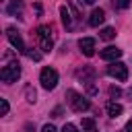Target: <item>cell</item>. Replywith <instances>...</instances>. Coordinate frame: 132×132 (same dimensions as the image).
<instances>
[{
  "instance_id": "277c9868",
  "label": "cell",
  "mask_w": 132,
  "mask_h": 132,
  "mask_svg": "<svg viewBox=\"0 0 132 132\" xmlns=\"http://www.w3.org/2000/svg\"><path fill=\"white\" fill-rule=\"evenodd\" d=\"M19 76H21V66H19L16 62H14V64H6V66H2V70H0V78H2L4 82H16Z\"/></svg>"
},
{
  "instance_id": "ac0fdd59",
  "label": "cell",
  "mask_w": 132,
  "mask_h": 132,
  "mask_svg": "<svg viewBox=\"0 0 132 132\" xmlns=\"http://www.w3.org/2000/svg\"><path fill=\"white\" fill-rule=\"evenodd\" d=\"M62 132H78V128H76L74 124H64V128H62Z\"/></svg>"
},
{
  "instance_id": "5b68a950",
  "label": "cell",
  "mask_w": 132,
  "mask_h": 132,
  "mask_svg": "<svg viewBox=\"0 0 132 132\" xmlns=\"http://www.w3.org/2000/svg\"><path fill=\"white\" fill-rule=\"evenodd\" d=\"M6 37H8V41L12 43V47H14L19 54H27V47H25V43H23V37H21V33H19L14 27H6Z\"/></svg>"
},
{
  "instance_id": "9c48e42d",
  "label": "cell",
  "mask_w": 132,
  "mask_h": 132,
  "mask_svg": "<svg viewBox=\"0 0 132 132\" xmlns=\"http://www.w3.org/2000/svg\"><path fill=\"white\" fill-rule=\"evenodd\" d=\"M103 21H105V12H103L101 8H95V10L91 12V16H89V25H91V27H99Z\"/></svg>"
},
{
  "instance_id": "3957f363",
  "label": "cell",
  "mask_w": 132,
  "mask_h": 132,
  "mask_svg": "<svg viewBox=\"0 0 132 132\" xmlns=\"http://www.w3.org/2000/svg\"><path fill=\"white\" fill-rule=\"evenodd\" d=\"M39 82H41V87H43V89L52 91V89L58 85V72H56L54 68L45 66V68L41 70V74H39Z\"/></svg>"
},
{
  "instance_id": "7a4b0ae2",
  "label": "cell",
  "mask_w": 132,
  "mask_h": 132,
  "mask_svg": "<svg viewBox=\"0 0 132 132\" xmlns=\"http://www.w3.org/2000/svg\"><path fill=\"white\" fill-rule=\"evenodd\" d=\"M37 37H39V47H41V52H50L52 47H54V41H52V29L47 27V25H39L37 27Z\"/></svg>"
},
{
  "instance_id": "7402d4cb",
  "label": "cell",
  "mask_w": 132,
  "mask_h": 132,
  "mask_svg": "<svg viewBox=\"0 0 132 132\" xmlns=\"http://www.w3.org/2000/svg\"><path fill=\"white\" fill-rule=\"evenodd\" d=\"M41 132H58V130H56V126H52V124H45V126L41 128Z\"/></svg>"
},
{
  "instance_id": "2e32d148",
  "label": "cell",
  "mask_w": 132,
  "mask_h": 132,
  "mask_svg": "<svg viewBox=\"0 0 132 132\" xmlns=\"http://www.w3.org/2000/svg\"><path fill=\"white\" fill-rule=\"evenodd\" d=\"M25 95H27V101L29 103H35V97L37 95H35V89L33 87H25Z\"/></svg>"
},
{
  "instance_id": "484cf974",
  "label": "cell",
  "mask_w": 132,
  "mask_h": 132,
  "mask_svg": "<svg viewBox=\"0 0 132 132\" xmlns=\"http://www.w3.org/2000/svg\"><path fill=\"white\" fill-rule=\"evenodd\" d=\"M82 2H85V4H95L97 0H82Z\"/></svg>"
},
{
  "instance_id": "603a6c76",
  "label": "cell",
  "mask_w": 132,
  "mask_h": 132,
  "mask_svg": "<svg viewBox=\"0 0 132 132\" xmlns=\"http://www.w3.org/2000/svg\"><path fill=\"white\" fill-rule=\"evenodd\" d=\"M130 2H132V0H118V6H120V8H128Z\"/></svg>"
},
{
  "instance_id": "30bf717a",
  "label": "cell",
  "mask_w": 132,
  "mask_h": 132,
  "mask_svg": "<svg viewBox=\"0 0 132 132\" xmlns=\"http://www.w3.org/2000/svg\"><path fill=\"white\" fill-rule=\"evenodd\" d=\"M60 16H62V23H64V27H66V29H72V27H74L72 16H70V12H68V8H66V6H60Z\"/></svg>"
},
{
  "instance_id": "8992f818",
  "label": "cell",
  "mask_w": 132,
  "mask_h": 132,
  "mask_svg": "<svg viewBox=\"0 0 132 132\" xmlns=\"http://www.w3.org/2000/svg\"><path fill=\"white\" fill-rule=\"evenodd\" d=\"M107 74L116 80H126L128 78V66L124 62H111L107 66Z\"/></svg>"
},
{
  "instance_id": "ba28073f",
  "label": "cell",
  "mask_w": 132,
  "mask_h": 132,
  "mask_svg": "<svg viewBox=\"0 0 132 132\" xmlns=\"http://www.w3.org/2000/svg\"><path fill=\"white\" fill-rule=\"evenodd\" d=\"M78 47H80V52L85 54V56H93L95 54V39L93 37H82L80 41H78Z\"/></svg>"
},
{
  "instance_id": "5bb4252c",
  "label": "cell",
  "mask_w": 132,
  "mask_h": 132,
  "mask_svg": "<svg viewBox=\"0 0 132 132\" xmlns=\"http://www.w3.org/2000/svg\"><path fill=\"white\" fill-rule=\"evenodd\" d=\"M99 37H101V39H105V41H109V39H113V37H116V29H113V27H105V29H101Z\"/></svg>"
},
{
  "instance_id": "44dd1931",
  "label": "cell",
  "mask_w": 132,
  "mask_h": 132,
  "mask_svg": "<svg viewBox=\"0 0 132 132\" xmlns=\"http://www.w3.org/2000/svg\"><path fill=\"white\" fill-rule=\"evenodd\" d=\"M87 93H89V95H95V93H97V89H95L93 82H87Z\"/></svg>"
},
{
  "instance_id": "8fae6325",
  "label": "cell",
  "mask_w": 132,
  "mask_h": 132,
  "mask_svg": "<svg viewBox=\"0 0 132 132\" xmlns=\"http://www.w3.org/2000/svg\"><path fill=\"white\" fill-rule=\"evenodd\" d=\"M21 10H23V0H10L6 6L8 14H21Z\"/></svg>"
},
{
  "instance_id": "e0dca14e",
  "label": "cell",
  "mask_w": 132,
  "mask_h": 132,
  "mask_svg": "<svg viewBox=\"0 0 132 132\" xmlns=\"http://www.w3.org/2000/svg\"><path fill=\"white\" fill-rule=\"evenodd\" d=\"M8 109H10L8 101H6V99H0V113H2V116H6V113H8Z\"/></svg>"
},
{
  "instance_id": "4fadbf2b",
  "label": "cell",
  "mask_w": 132,
  "mask_h": 132,
  "mask_svg": "<svg viewBox=\"0 0 132 132\" xmlns=\"http://www.w3.org/2000/svg\"><path fill=\"white\" fill-rule=\"evenodd\" d=\"M122 111H124V107H122L120 103H116V101H109V103H107V113H109L111 118L122 116Z\"/></svg>"
},
{
  "instance_id": "9a60e30c",
  "label": "cell",
  "mask_w": 132,
  "mask_h": 132,
  "mask_svg": "<svg viewBox=\"0 0 132 132\" xmlns=\"http://www.w3.org/2000/svg\"><path fill=\"white\" fill-rule=\"evenodd\" d=\"M82 130L95 132V120H93V118H82Z\"/></svg>"
},
{
  "instance_id": "7c38bea8",
  "label": "cell",
  "mask_w": 132,
  "mask_h": 132,
  "mask_svg": "<svg viewBox=\"0 0 132 132\" xmlns=\"http://www.w3.org/2000/svg\"><path fill=\"white\" fill-rule=\"evenodd\" d=\"M76 74H78V78H82V82H93V76H95V70L87 66V68H82V70H78Z\"/></svg>"
},
{
  "instance_id": "52a82bcc",
  "label": "cell",
  "mask_w": 132,
  "mask_h": 132,
  "mask_svg": "<svg viewBox=\"0 0 132 132\" xmlns=\"http://www.w3.org/2000/svg\"><path fill=\"white\" fill-rule=\"evenodd\" d=\"M120 56H122V50L116 47V45H107L105 50L99 52V58H101V60H107V62H116Z\"/></svg>"
},
{
  "instance_id": "d4e9b609",
  "label": "cell",
  "mask_w": 132,
  "mask_h": 132,
  "mask_svg": "<svg viewBox=\"0 0 132 132\" xmlns=\"http://www.w3.org/2000/svg\"><path fill=\"white\" fill-rule=\"evenodd\" d=\"M126 132H132V120H130V122L126 124Z\"/></svg>"
},
{
  "instance_id": "cb8c5ba5",
  "label": "cell",
  "mask_w": 132,
  "mask_h": 132,
  "mask_svg": "<svg viewBox=\"0 0 132 132\" xmlns=\"http://www.w3.org/2000/svg\"><path fill=\"white\" fill-rule=\"evenodd\" d=\"M60 113H62V107H56V109H54V113H52V116H54V118H60Z\"/></svg>"
},
{
  "instance_id": "6da1fadb",
  "label": "cell",
  "mask_w": 132,
  "mask_h": 132,
  "mask_svg": "<svg viewBox=\"0 0 132 132\" xmlns=\"http://www.w3.org/2000/svg\"><path fill=\"white\" fill-rule=\"evenodd\" d=\"M66 101H68V105H70L74 111H78V113H82V111H87V109L91 107L89 99H87V97H82L80 93L72 91V89H68V91H66Z\"/></svg>"
},
{
  "instance_id": "d6986e66",
  "label": "cell",
  "mask_w": 132,
  "mask_h": 132,
  "mask_svg": "<svg viewBox=\"0 0 132 132\" xmlns=\"http://www.w3.org/2000/svg\"><path fill=\"white\" fill-rule=\"evenodd\" d=\"M27 56H29L31 60H35V62H39V60H41V54H39V52H27Z\"/></svg>"
},
{
  "instance_id": "ffe728a7",
  "label": "cell",
  "mask_w": 132,
  "mask_h": 132,
  "mask_svg": "<svg viewBox=\"0 0 132 132\" xmlns=\"http://www.w3.org/2000/svg\"><path fill=\"white\" fill-rule=\"evenodd\" d=\"M109 95H111V97H120V95H122V91H120L118 87H109Z\"/></svg>"
}]
</instances>
